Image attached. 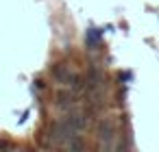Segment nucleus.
I'll return each instance as SVG.
<instances>
[{
	"label": "nucleus",
	"instance_id": "1",
	"mask_svg": "<svg viewBox=\"0 0 159 152\" xmlns=\"http://www.w3.org/2000/svg\"><path fill=\"white\" fill-rule=\"evenodd\" d=\"M50 76L59 83V85H63V87H72V89H81L83 87V78L76 74V70L72 67V65H68V63H55L52 67H50Z\"/></svg>",
	"mask_w": 159,
	"mask_h": 152
},
{
	"label": "nucleus",
	"instance_id": "2",
	"mask_svg": "<svg viewBox=\"0 0 159 152\" xmlns=\"http://www.w3.org/2000/svg\"><path fill=\"white\" fill-rule=\"evenodd\" d=\"M116 135H118L116 122H113L111 117H102V119L98 122V126H96V139H98V143H100L102 148H111Z\"/></svg>",
	"mask_w": 159,
	"mask_h": 152
},
{
	"label": "nucleus",
	"instance_id": "3",
	"mask_svg": "<svg viewBox=\"0 0 159 152\" xmlns=\"http://www.w3.org/2000/svg\"><path fill=\"white\" fill-rule=\"evenodd\" d=\"M85 41H87V46H98L100 44V31L98 28H89L85 33Z\"/></svg>",
	"mask_w": 159,
	"mask_h": 152
},
{
	"label": "nucleus",
	"instance_id": "4",
	"mask_svg": "<svg viewBox=\"0 0 159 152\" xmlns=\"http://www.w3.org/2000/svg\"><path fill=\"white\" fill-rule=\"evenodd\" d=\"M16 148V143H11V141H5V139H0V150H13Z\"/></svg>",
	"mask_w": 159,
	"mask_h": 152
}]
</instances>
